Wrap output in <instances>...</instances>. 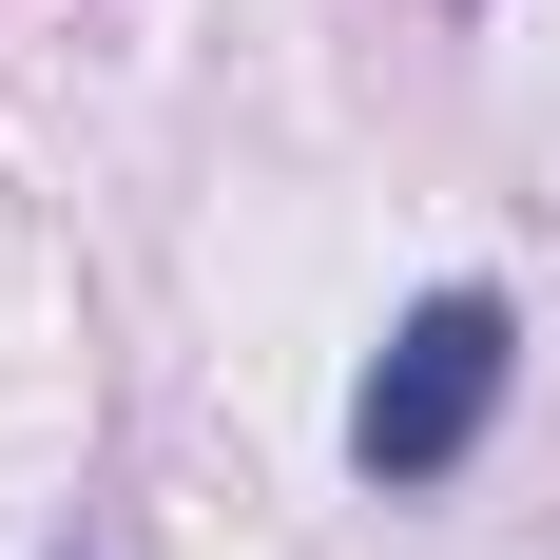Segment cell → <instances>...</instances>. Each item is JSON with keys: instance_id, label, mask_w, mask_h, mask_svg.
I'll return each mask as SVG.
<instances>
[{"instance_id": "cell-1", "label": "cell", "mask_w": 560, "mask_h": 560, "mask_svg": "<svg viewBox=\"0 0 560 560\" xmlns=\"http://www.w3.org/2000/svg\"><path fill=\"white\" fill-rule=\"evenodd\" d=\"M503 387H522V310H503L483 271H445L387 348H368V387H348V464H368L387 503H406V483H464L483 425H503Z\"/></svg>"}]
</instances>
